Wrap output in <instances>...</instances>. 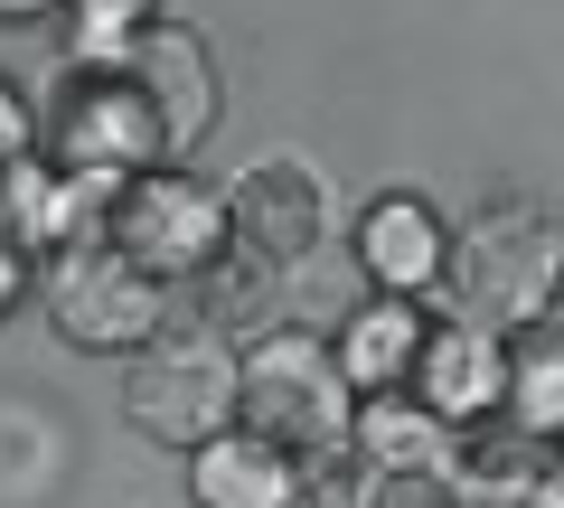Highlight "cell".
Here are the masks:
<instances>
[{
	"mask_svg": "<svg viewBox=\"0 0 564 508\" xmlns=\"http://www.w3.org/2000/svg\"><path fill=\"white\" fill-rule=\"evenodd\" d=\"M555 283H564V236L536 217V207L489 198L470 226H452L443 302L462 311V321H480V329H499V339H518V329L555 321Z\"/></svg>",
	"mask_w": 564,
	"mask_h": 508,
	"instance_id": "6da1fadb",
	"label": "cell"
},
{
	"mask_svg": "<svg viewBox=\"0 0 564 508\" xmlns=\"http://www.w3.org/2000/svg\"><path fill=\"white\" fill-rule=\"evenodd\" d=\"M39 161L132 180V170L170 161V122H161V104L141 95V76L122 57H66L47 76V104H39Z\"/></svg>",
	"mask_w": 564,
	"mask_h": 508,
	"instance_id": "7a4b0ae2",
	"label": "cell"
},
{
	"mask_svg": "<svg viewBox=\"0 0 564 508\" xmlns=\"http://www.w3.org/2000/svg\"><path fill=\"white\" fill-rule=\"evenodd\" d=\"M39 302L47 329L85 358H132L141 339H161L180 321V292L161 273H141L113 236H76V245H47L39 255Z\"/></svg>",
	"mask_w": 564,
	"mask_h": 508,
	"instance_id": "3957f363",
	"label": "cell"
},
{
	"mask_svg": "<svg viewBox=\"0 0 564 508\" xmlns=\"http://www.w3.org/2000/svg\"><path fill=\"white\" fill-rule=\"evenodd\" d=\"M236 377H245V348L207 321H170L161 339H141L122 358V424L141 443H170V452H198L207 433L236 424Z\"/></svg>",
	"mask_w": 564,
	"mask_h": 508,
	"instance_id": "277c9868",
	"label": "cell"
},
{
	"mask_svg": "<svg viewBox=\"0 0 564 508\" xmlns=\"http://www.w3.org/2000/svg\"><path fill=\"white\" fill-rule=\"evenodd\" d=\"M236 424H254L282 452H321L358 424V387H348L339 348L302 321H273L245 339V377H236Z\"/></svg>",
	"mask_w": 564,
	"mask_h": 508,
	"instance_id": "5b68a950",
	"label": "cell"
},
{
	"mask_svg": "<svg viewBox=\"0 0 564 508\" xmlns=\"http://www.w3.org/2000/svg\"><path fill=\"white\" fill-rule=\"evenodd\" d=\"M104 236H113L141 273H161L170 292H188V283H198V273L226 255V188L188 180L180 161H161V170H132V180H113Z\"/></svg>",
	"mask_w": 564,
	"mask_h": 508,
	"instance_id": "8992f818",
	"label": "cell"
},
{
	"mask_svg": "<svg viewBox=\"0 0 564 508\" xmlns=\"http://www.w3.org/2000/svg\"><path fill=\"white\" fill-rule=\"evenodd\" d=\"M321 236H329V198L311 180V161L282 151V161H254L245 180H226V245L236 255H254L273 273H302L321 255Z\"/></svg>",
	"mask_w": 564,
	"mask_h": 508,
	"instance_id": "52a82bcc",
	"label": "cell"
},
{
	"mask_svg": "<svg viewBox=\"0 0 564 508\" xmlns=\"http://www.w3.org/2000/svg\"><path fill=\"white\" fill-rule=\"evenodd\" d=\"M348 255H358V283L367 292H443V255H452V226L433 217V198L414 188H377L348 226Z\"/></svg>",
	"mask_w": 564,
	"mask_h": 508,
	"instance_id": "ba28073f",
	"label": "cell"
},
{
	"mask_svg": "<svg viewBox=\"0 0 564 508\" xmlns=\"http://www.w3.org/2000/svg\"><path fill=\"white\" fill-rule=\"evenodd\" d=\"M122 66L141 76V95L161 104V122H170V161H188V151L217 132V57H207V39L198 29H180V20H151L132 47H122Z\"/></svg>",
	"mask_w": 564,
	"mask_h": 508,
	"instance_id": "9c48e42d",
	"label": "cell"
},
{
	"mask_svg": "<svg viewBox=\"0 0 564 508\" xmlns=\"http://www.w3.org/2000/svg\"><path fill=\"white\" fill-rule=\"evenodd\" d=\"M404 387H414L423 406H433L452 433H462V424H480V414H499V396H508V339L452 311V321L423 329L414 377H404Z\"/></svg>",
	"mask_w": 564,
	"mask_h": 508,
	"instance_id": "30bf717a",
	"label": "cell"
},
{
	"mask_svg": "<svg viewBox=\"0 0 564 508\" xmlns=\"http://www.w3.org/2000/svg\"><path fill=\"white\" fill-rule=\"evenodd\" d=\"M188 471H198V508H302V452L263 443L254 424H226L207 433L198 452H188Z\"/></svg>",
	"mask_w": 564,
	"mask_h": 508,
	"instance_id": "8fae6325",
	"label": "cell"
},
{
	"mask_svg": "<svg viewBox=\"0 0 564 508\" xmlns=\"http://www.w3.org/2000/svg\"><path fill=\"white\" fill-rule=\"evenodd\" d=\"M423 329H433L423 292H367V302L339 321V339H329V348H339V367H348V387H358V396H386V387L414 377Z\"/></svg>",
	"mask_w": 564,
	"mask_h": 508,
	"instance_id": "7c38bea8",
	"label": "cell"
},
{
	"mask_svg": "<svg viewBox=\"0 0 564 508\" xmlns=\"http://www.w3.org/2000/svg\"><path fill=\"white\" fill-rule=\"evenodd\" d=\"M358 452L377 471H443L452 462V424L423 406L414 387H386V396H358Z\"/></svg>",
	"mask_w": 564,
	"mask_h": 508,
	"instance_id": "4fadbf2b",
	"label": "cell"
},
{
	"mask_svg": "<svg viewBox=\"0 0 564 508\" xmlns=\"http://www.w3.org/2000/svg\"><path fill=\"white\" fill-rule=\"evenodd\" d=\"M508 424H527L536 443H564V329L536 321L508 339V396H499Z\"/></svg>",
	"mask_w": 564,
	"mask_h": 508,
	"instance_id": "5bb4252c",
	"label": "cell"
},
{
	"mask_svg": "<svg viewBox=\"0 0 564 508\" xmlns=\"http://www.w3.org/2000/svg\"><path fill=\"white\" fill-rule=\"evenodd\" d=\"M57 20H66V57H122L161 20V0H57Z\"/></svg>",
	"mask_w": 564,
	"mask_h": 508,
	"instance_id": "9a60e30c",
	"label": "cell"
},
{
	"mask_svg": "<svg viewBox=\"0 0 564 508\" xmlns=\"http://www.w3.org/2000/svg\"><path fill=\"white\" fill-rule=\"evenodd\" d=\"M367 499H377V462L358 452V433L302 452V508H367Z\"/></svg>",
	"mask_w": 564,
	"mask_h": 508,
	"instance_id": "2e32d148",
	"label": "cell"
},
{
	"mask_svg": "<svg viewBox=\"0 0 564 508\" xmlns=\"http://www.w3.org/2000/svg\"><path fill=\"white\" fill-rule=\"evenodd\" d=\"M452 499H462V480L443 462V471H377V499L367 508H452Z\"/></svg>",
	"mask_w": 564,
	"mask_h": 508,
	"instance_id": "e0dca14e",
	"label": "cell"
},
{
	"mask_svg": "<svg viewBox=\"0 0 564 508\" xmlns=\"http://www.w3.org/2000/svg\"><path fill=\"white\" fill-rule=\"evenodd\" d=\"M39 161V104H20V85L0 76V170Z\"/></svg>",
	"mask_w": 564,
	"mask_h": 508,
	"instance_id": "ac0fdd59",
	"label": "cell"
},
{
	"mask_svg": "<svg viewBox=\"0 0 564 508\" xmlns=\"http://www.w3.org/2000/svg\"><path fill=\"white\" fill-rule=\"evenodd\" d=\"M29 292H39V255H29V245H0V321H10Z\"/></svg>",
	"mask_w": 564,
	"mask_h": 508,
	"instance_id": "d6986e66",
	"label": "cell"
},
{
	"mask_svg": "<svg viewBox=\"0 0 564 508\" xmlns=\"http://www.w3.org/2000/svg\"><path fill=\"white\" fill-rule=\"evenodd\" d=\"M518 508H564V443H545V462H536V480H527Z\"/></svg>",
	"mask_w": 564,
	"mask_h": 508,
	"instance_id": "ffe728a7",
	"label": "cell"
},
{
	"mask_svg": "<svg viewBox=\"0 0 564 508\" xmlns=\"http://www.w3.org/2000/svg\"><path fill=\"white\" fill-rule=\"evenodd\" d=\"M57 0H0V20H47Z\"/></svg>",
	"mask_w": 564,
	"mask_h": 508,
	"instance_id": "44dd1931",
	"label": "cell"
},
{
	"mask_svg": "<svg viewBox=\"0 0 564 508\" xmlns=\"http://www.w3.org/2000/svg\"><path fill=\"white\" fill-rule=\"evenodd\" d=\"M452 508H518V499H452Z\"/></svg>",
	"mask_w": 564,
	"mask_h": 508,
	"instance_id": "7402d4cb",
	"label": "cell"
},
{
	"mask_svg": "<svg viewBox=\"0 0 564 508\" xmlns=\"http://www.w3.org/2000/svg\"><path fill=\"white\" fill-rule=\"evenodd\" d=\"M555 329H564V283H555Z\"/></svg>",
	"mask_w": 564,
	"mask_h": 508,
	"instance_id": "603a6c76",
	"label": "cell"
}]
</instances>
